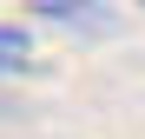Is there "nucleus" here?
Here are the masks:
<instances>
[{"label":"nucleus","mask_w":145,"mask_h":139,"mask_svg":"<svg viewBox=\"0 0 145 139\" xmlns=\"http://www.w3.org/2000/svg\"><path fill=\"white\" fill-rule=\"evenodd\" d=\"M40 20H66V27H106V7L99 0H33Z\"/></svg>","instance_id":"1"}]
</instances>
